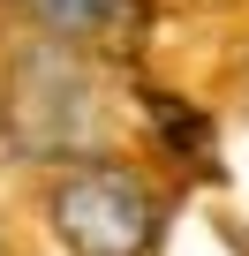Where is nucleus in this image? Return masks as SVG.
I'll use <instances>...</instances> for the list:
<instances>
[{
    "label": "nucleus",
    "mask_w": 249,
    "mask_h": 256,
    "mask_svg": "<svg viewBox=\"0 0 249 256\" xmlns=\"http://www.w3.org/2000/svg\"><path fill=\"white\" fill-rule=\"evenodd\" d=\"M91 76H83V60H76V46H61V38H46V46H31L23 60H16V76H8V113H16V136L31 144V151H76L83 136H91Z\"/></svg>",
    "instance_id": "f03ea898"
},
{
    "label": "nucleus",
    "mask_w": 249,
    "mask_h": 256,
    "mask_svg": "<svg viewBox=\"0 0 249 256\" xmlns=\"http://www.w3.org/2000/svg\"><path fill=\"white\" fill-rule=\"evenodd\" d=\"M31 8H38L46 38H61V46H91V38H106L121 16H129V0H31Z\"/></svg>",
    "instance_id": "7ed1b4c3"
},
{
    "label": "nucleus",
    "mask_w": 249,
    "mask_h": 256,
    "mask_svg": "<svg viewBox=\"0 0 249 256\" xmlns=\"http://www.w3.org/2000/svg\"><path fill=\"white\" fill-rule=\"evenodd\" d=\"M46 218L68 256H151V241H159V196L129 166H106V158L61 174Z\"/></svg>",
    "instance_id": "f257e3e1"
}]
</instances>
